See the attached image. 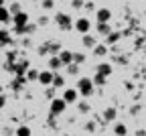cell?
Wrapping results in <instances>:
<instances>
[{"instance_id":"484cf974","label":"cell","mask_w":146,"mask_h":136,"mask_svg":"<svg viewBox=\"0 0 146 136\" xmlns=\"http://www.w3.org/2000/svg\"><path fill=\"white\" fill-rule=\"evenodd\" d=\"M27 77H29V79H39V71H35V69H31V71L27 73Z\"/></svg>"},{"instance_id":"4316f807","label":"cell","mask_w":146,"mask_h":136,"mask_svg":"<svg viewBox=\"0 0 146 136\" xmlns=\"http://www.w3.org/2000/svg\"><path fill=\"white\" fill-rule=\"evenodd\" d=\"M79 112H83V114H85V112H89V104L81 102V104H79Z\"/></svg>"},{"instance_id":"52a82bcc","label":"cell","mask_w":146,"mask_h":136,"mask_svg":"<svg viewBox=\"0 0 146 136\" xmlns=\"http://www.w3.org/2000/svg\"><path fill=\"white\" fill-rule=\"evenodd\" d=\"M55 21H57V25H59L61 29H71V27H73L71 18H69L67 14H63V12H59V14H57V18H55Z\"/></svg>"},{"instance_id":"f1b7e54d","label":"cell","mask_w":146,"mask_h":136,"mask_svg":"<svg viewBox=\"0 0 146 136\" xmlns=\"http://www.w3.org/2000/svg\"><path fill=\"white\" fill-rule=\"evenodd\" d=\"M4 106H6V98H4V95H2V93H0V110H2Z\"/></svg>"},{"instance_id":"7c38bea8","label":"cell","mask_w":146,"mask_h":136,"mask_svg":"<svg viewBox=\"0 0 146 136\" xmlns=\"http://www.w3.org/2000/svg\"><path fill=\"white\" fill-rule=\"evenodd\" d=\"M106 53H108V45H106V43L94 47V55H96V57H106Z\"/></svg>"},{"instance_id":"2e32d148","label":"cell","mask_w":146,"mask_h":136,"mask_svg":"<svg viewBox=\"0 0 146 136\" xmlns=\"http://www.w3.org/2000/svg\"><path fill=\"white\" fill-rule=\"evenodd\" d=\"M63 85H65V77L59 75V73H55V77H53V87H63Z\"/></svg>"},{"instance_id":"9a60e30c","label":"cell","mask_w":146,"mask_h":136,"mask_svg":"<svg viewBox=\"0 0 146 136\" xmlns=\"http://www.w3.org/2000/svg\"><path fill=\"white\" fill-rule=\"evenodd\" d=\"M120 41V33H110L108 37H106V45H114V43H118Z\"/></svg>"},{"instance_id":"ac0fdd59","label":"cell","mask_w":146,"mask_h":136,"mask_svg":"<svg viewBox=\"0 0 146 136\" xmlns=\"http://www.w3.org/2000/svg\"><path fill=\"white\" fill-rule=\"evenodd\" d=\"M98 31H100V35H106V37L112 33V29H110L108 23H98Z\"/></svg>"},{"instance_id":"7402d4cb","label":"cell","mask_w":146,"mask_h":136,"mask_svg":"<svg viewBox=\"0 0 146 136\" xmlns=\"http://www.w3.org/2000/svg\"><path fill=\"white\" fill-rule=\"evenodd\" d=\"M10 14L14 16V14H18V12H23V8H21V4H18V2H14V4H10Z\"/></svg>"},{"instance_id":"ba28073f","label":"cell","mask_w":146,"mask_h":136,"mask_svg":"<svg viewBox=\"0 0 146 136\" xmlns=\"http://www.w3.org/2000/svg\"><path fill=\"white\" fill-rule=\"evenodd\" d=\"M96 18H98V23H108L110 18H112V10L110 8H100L96 12Z\"/></svg>"},{"instance_id":"30bf717a","label":"cell","mask_w":146,"mask_h":136,"mask_svg":"<svg viewBox=\"0 0 146 136\" xmlns=\"http://www.w3.org/2000/svg\"><path fill=\"white\" fill-rule=\"evenodd\" d=\"M59 59L63 61V65H71L73 63V53L71 51H61L59 53Z\"/></svg>"},{"instance_id":"5b68a950","label":"cell","mask_w":146,"mask_h":136,"mask_svg":"<svg viewBox=\"0 0 146 136\" xmlns=\"http://www.w3.org/2000/svg\"><path fill=\"white\" fill-rule=\"evenodd\" d=\"M12 23H14V27H21V29H25L27 25H29V14L23 10V12H18V14H14L12 16Z\"/></svg>"},{"instance_id":"ffe728a7","label":"cell","mask_w":146,"mask_h":136,"mask_svg":"<svg viewBox=\"0 0 146 136\" xmlns=\"http://www.w3.org/2000/svg\"><path fill=\"white\" fill-rule=\"evenodd\" d=\"M83 47H96V39L89 37V33L83 35Z\"/></svg>"},{"instance_id":"8fae6325","label":"cell","mask_w":146,"mask_h":136,"mask_svg":"<svg viewBox=\"0 0 146 136\" xmlns=\"http://www.w3.org/2000/svg\"><path fill=\"white\" fill-rule=\"evenodd\" d=\"M104 120H106V122L116 120V108H106V110H104Z\"/></svg>"},{"instance_id":"d590c367","label":"cell","mask_w":146,"mask_h":136,"mask_svg":"<svg viewBox=\"0 0 146 136\" xmlns=\"http://www.w3.org/2000/svg\"><path fill=\"white\" fill-rule=\"evenodd\" d=\"M0 57H2V55H0Z\"/></svg>"},{"instance_id":"1f68e13d","label":"cell","mask_w":146,"mask_h":136,"mask_svg":"<svg viewBox=\"0 0 146 136\" xmlns=\"http://www.w3.org/2000/svg\"><path fill=\"white\" fill-rule=\"evenodd\" d=\"M136 136H146V130H136Z\"/></svg>"},{"instance_id":"4dcf8cb0","label":"cell","mask_w":146,"mask_h":136,"mask_svg":"<svg viewBox=\"0 0 146 136\" xmlns=\"http://www.w3.org/2000/svg\"><path fill=\"white\" fill-rule=\"evenodd\" d=\"M47 23H49L47 16H41V18H39V25H47Z\"/></svg>"},{"instance_id":"cb8c5ba5","label":"cell","mask_w":146,"mask_h":136,"mask_svg":"<svg viewBox=\"0 0 146 136\" xmlns=\"http://www.w3.org/2000/svg\"><path fill=\"white\" fill-rule=\"evenodd\" d=\"M77 71H79V69H77V65H75V63H71V65H69V69H67V73H69V75H77Z\"/></svg>"},{"instance_id":"7a4b0ae2","label":"cell","mask_w":146,"mask_h":136,"mask_svg":"<svg viewBox=\"0 0 146 136\" xmlns=\"http://www.w3.org/2000/svg\"><path fill=\"white\" fill-rule=\"evenodd\" d=\"M65 108H67V102H65L63 98H55V100H51V114H53V116L63 114Z\"/></svg>"},{"instance_id":"3957f363","label":"cell","mask_w":146,"mask_h":136,"mask_svg":"<svg viewBox=\"0 0 146 136\" xmlns=\"http://www.w3.org/2000/svg\"><path fill=\"white\" fill-rule=\"evenodd\" d=\"M63 100H65L67 104H77V100H79V89H77V87H69V89H65Z\"/></svg>"},{"instance_id":"8d00e7d4","label":"cell","mask_w":146,"mask_h":136,"mask_svg":"<svg viewBox=\"0 0 146 136\" xmlns=\"http://www.w3.org/2000/svg\"><path fill=\"white\" fill-rule=\"evenodd\" d=\"M67 136H69V134H67Z\"/></svg>"},{"instance_id":"d6986e66","label":"cell","mask_w":146,"mask_h":136,"mask_svg":"<svg viewBox=\"0 0 146 136\" xmlns=\"http://www.w3.org/2000/svg\"><path fill=\"white\" fill-rule=\"evenodd\" d=\"M14 134H16V136H31V128L23 124V126H18V128H16Z\"/></svg>"},{"instance_id":"e0dca14e","label":"cell","mask_w":146,"mask_h":136,"mask_svg":"<svg viewBox=\"0 0 146 136\" xmlns=\"http://www.w3.org/2000/svg\"><path fill=\"white\" fill-rule=\"evenodd\" d=\"M49 67L51 69H59V67H63V61L59 59V57H51V59H49Z\"/></svg>"},{"instance_id":"e575fe53","label":"cell","mask_w":146,"mask_h":136,"mask_svg":"<svg viewBox=\"0 0 146 136\" xmlns=\"http://www.w3.org/2000/svg\"><path fill=\"white\" fill-rule=\"evenodd\" d=\"M91 136H98V134H91Z\"/></svg>"},{"instance_id":"277c9868","label":"cell","mask_w":146,"mask_h":136,"mask_svg":"<svg viewBox=\"0 0 146 136\" xmlns=\"http://www.w3.org/2000/svg\"><path fill=\"white\" fill-rule=\"evenodd\" d=\"M73 27H75V31H77V33L87 35V33H89V29H91V23H89V18H77Z\"/></svg>"},{"instance_id":"83f0119b","label":"cell","mask_w":146,"mask_h":136,"mask_svg":"<svg viewBox=\"0 0 146 136\" xmlns=\"http://www.w3.org/2000/svg\"><path fill=\"white\" fill-rule=\"evenodd\" d=\"M85 130H87V132H94V130H96V124H94V122H85Z\"/></svg>"},{"instance_id":"5bb4252c","label":"cell","mask_w":146,"mask_h":136,"mask_svg":"<svg viewBox=\"0 0 146 136\" xmlns=\"http://www.w3.org/2000/svg\"><path fill=\"white\" fill-rule=\"evenodd\" d=\"M114 134H116V136H126V134H128L126 124H120V122H118V124L114 126Z\"/></svg>"},{"instance_id":"4fadbf2b","label":"cell","mask_w":146,"mask_h":136,"mask_svg":"<svg viewBox=\"0 0 146 136\" xmlns=\"http://www.w3.org/2000/svg\"><path fill=\"white\" fill-rule=\"evenodd\" d=\"M98 73L100 75H110V73H112V65H110V63H100L98 65Z\"/></svg>"},{"instance_id":"6da1fadb","label":"cell","mask_w":146,"mask_h":136,"mask_svg":"<svg viewBox=\"0 0 146 136\" xmlns=\"http://www.w3.org/2000/svg\"><path fill=\"white\" fill-rule=\"evenodd\" d=\"M77 89L81 95H91V91H94V79H89V77H81V79L77 81Z\"/></svg>"},{"instance_id":"d6a6232c","label":"cell","mask_w":146,"mask_h":136,"mask_svg":"<svg viewBox=\"0 0 146 136\" xmlns=\"http://www.w3.org/2000/svg\"><path fill=\"white\" fill-rule=\"evenodd\" d=\"M0 6H4V0H0Z\"/></svg>"},{"instance_id":"d4e9b609","label":"cell","mask_w":146,"mask_h":136,"mask_svg":"<svg viewBox=\"0 0 146 136\" xmlns=\"http://www.w3.org/2000/svg\"><path fill=\"white\" fill-rule=\"evenodd\" d=\"M53 4H55V0H43V8H45V10H51Z\"/></svg>"},{"instance_id":"f546056e","label":"cell","mask_w":146,"mask_h":136,"mask_svg":"<svg viewBox=\"0 0 146 136\" xmlns=\"http://www.w3.org/2000/svg\"><path fill=\"white\" fill-rule=\"evenodd\" d=\"M81 6H83L81 0H73V8H81Z\"/></svg>"},{"instance_id":"8992f818","label":"cell","mask_w":146,"mask_h":136,"mask_svg":"<svg viewBox=\"0 0 146 136\" xmlns=\"http://www.w3.org/2000/svg\"><path fill=\"white\" fill-rule=\"evenodd\" d=\"M53 77H55L53 71H41L39 73V83L41 85H53Z\"/></svg>"},{"instance_id":"603a6c76","label":"cell","mask_w":146,"mask_h":136,"mask_svg":"<svg viewBox=\"0 0 146 136\" xmlns=\"http://www.w3.org/2000/svg\"><path fill=\"white\" fill-rule=\"evenodd\" d=\"M73 61H75V63H83V61H85V55H81V53H73Z\"/></svg>"},{"instance_id":"44dd1931","label":"cell","mask_w":146,"mask_h":136,"mask_svg":"<svg viewBox=\"0 0 146 136\" xmlns=\"http://www.w3.org/2000/svg\"><path fill=\"white\" fill-rule=\"evenodd\" d=\"M6 43H10V35H8V31H0V45H6Z\"/></svg>"},{"instance_id":"836d02e7","label":"cell","mask_w":146,"mask_h":136,"mask_svg":"<svg viewBox=\"0 0 146 136\" xmlns=\"http://www.w3.org/2000/svg\"><path fill=\"white\" fill-rule=\"evenodd\" d=\"M0 93H2V83H0Z\"/></svg>"},{"instance_id":"9c48e42d","label":"cell","mask_w":146,"mask_h":136,"mask_svg":"<svg viewBox=\"0 0 146 136\" xmlns=\"http://www.w3.org/2000/svg\"><path fill=\"white\" fill-rule=\"evenodd\" d=\"M0 23H4V25L12 23V14H10V10L6 6H0Z\"/></svg>"}]
</instances>
